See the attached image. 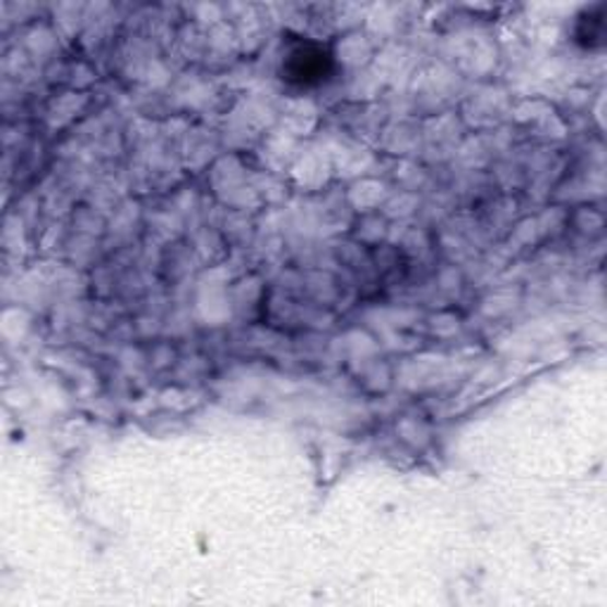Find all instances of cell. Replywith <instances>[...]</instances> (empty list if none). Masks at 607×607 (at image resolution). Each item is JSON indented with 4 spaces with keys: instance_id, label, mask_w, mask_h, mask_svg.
I'll return each mask as SVG.
<instances>
[{
    "instance_id": "2",
    "label": "cell",
    "mask_w": 607,
    "mask_h": 607,
    "mask_svg": "<svg viewBox=\"0 0 607 607\" xmlns=\"http://www.w3.org/2000/svg\"><path fill=\"white\" fill-rule=\"evenodd\" d=\"M603 5L596 8H588L582 17L576 22V30L574 36L579 44L584 48H596L598 44H603V36H605V22H603Z\"/></svg>"
},
{
    "instance_id": "1",
    "label": "cell",
    "mask_w": 607,
    "mask_h": 607,
    "mask_svg": "<svg viewBox=\"0 0 607 607\" xmlns=\"http://www.w3.org/2000/svg\"><path fill=\"white\" fill-rule=\"evenodd\" d=\"M335 72L332 52L312 38H300L285 48L280 60V79L294 89H316Z\"/></svg>"
}]
</instances>
